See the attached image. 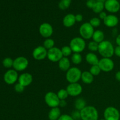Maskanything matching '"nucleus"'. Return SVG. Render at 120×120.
I'll use <instances>...</instances> for the list:
<instances>
[{
  "label": "nucleus",
  "instance_id": "a19ab883",
  "mask_svg": "<svg viewBox=\"0 0 120 120\" xmlns=\"http://www.w3.org/2000/svg\"><path fill=\"white\" fill-rule=\"evenodd\" d=\"M107 16V14L105 12L102 11L101 12H100L99 14V18L100 19L104 20V19L106 18Z\"/></svg>",
  "mask_w": 120,
  "mask_h": 120
},
{
  "label": "nucleus",
  "instance_id": "e433bc0d",
  "mask_svg": "<svg viewBox=\"0 0 120 120\" xmlns=\"http://www.w3.org/2000/svg\"><path fill=\"white\" fill-rule=\"evenodd\" d=\"M57 120H75L71 116L68 114H62Z\"/></svg>",
  "mask_w": 120,
  "mask_h": 120
},
{
  "label": "nucleus",
  "instance_id": "2eb2a0df",
  "mask_svg": "<svg viewBox=\"0 0 120 120\" xmlns=\"http://www.w3.org/2000/svg\"><path fill=\"white\" fill-rule=\"evenodd\" d=\"M104 8L111 13H116L120 9V4L118 0H106Z\"/></svg>",
  "mask_w": 120,
  "mask_h": 120
},
{
  "label": "nucleus",
  "instance_id": "7c9ffc66",
  "mask_svg": "<svg viewBox=\"0 0 120 120\" xmlns=\"http://www.w3.org/2000/svg\"><path fill=\"white\" fill-rule=\"evenodd\" d=\"M88 49L91 52H95L98 51V43L94 41H91L88 44Z\"/></svg>",
  "mask_w": 120,
  "mask_h": 120
},
{
  "label": "nucleus",
  "instance_id": "58836bf2",
  "mask_svg": "<svg viewBox=\"0 0 120 120\" xmlns=\"http://www.w3.org/2000/svg\"><path fill=\"white\" fill-rule=\"evenodd\" d=\"M75 19H76V22H80L83 21V15L82 14H77V15H75Z\"/></svg>",
  "mask_w": 120,
  "mask_h": 120
},
{
  "label": "nucleus",
  "instance_id": "f704fd0d",
  "mask_svg": "<svg viewBox=\"0 0 120 120\" xmlns=\"http://www.w3.org/2000/svg\"><path fill=\"white\" fill-rule=\"evenodd\" d=\"M14 89H15V91H16V92L18 93H22L24 91L25 87H23V86L21 85V84L18 83H16L15 85V86H14Z\"/></svg>",
  "mask_w": 120,
  "mask_h": 120
},
{
  "label": "nucleus",
  "instance_id": "473e14b6",
  "mask_svg": "<svg viewBox=\"0 0 120 120\" xmlns=\"http://www.w3.org/2000/svg\"><path fill=\"white\" fill-rule=\"evenodd\" d=\"M14 60L10 57H6L2 61V64L5 68H10L13 66Z\"/></svg>",
  "mask_w": 120,
  "mask_h": 120
},
{
  "label": "nucleus",
  "instance_id": "f257e3e1",
  "mask_svg": "<svg viewBox=\"0 0 120 120\" xmlns=\"http://www.w3.org/2000/svg\"><path fill=\"white\" fill-rule=\"evenodd\" d=\"M98 52L103 57L111 58L114 55V48L109 41H103L98 44Z\"/></svg>",
  "mask_w": 120,
  "mask_h": 120
},
{
  "label": "nucleus",
  "instance_id": "20e7f679",
  "mask_svg": "<svg viewBox=\"0 0 120 120\" xmlns=\"http://www.w3.org/2000/svg\"><path fill=\"white\" fill-rule=\"evenodd\" d=\"M82 72L79 68L77 67L70 68L66 74V79L69 83H78L81 79Z\"/></svg>",
  "mask_w": 120,
  "mask_h": 120
},
{
  "label": "nucleus",
  "instance_id": "9d476101",
  "mask_svg": "<svg viewBox=\"0 0 120 120\" xmlns=\"http://www.w3.org/2000/svg\"><path fill=\"white\" fill-rule=\"evenodd\" d=\"M101 70L104 72H110L114 68V63L111 58L103 57L99 60L98 64Z\"/></svg>",
  "mask_w": 120,
  "mask_h": 120
},
{
  "label": "nucleus",
  "instance_id": "bb28decb",
  "mask_svg": "<svg viewBox=\"0 0 120 120\" xmlns=\"http://www.w3.org/2000/svg\"><path fill=\"white\" fill-rule=\"evenodd\" d=\"M104 9V3L100 2H96L93 8V11L96 14H100L103 11V9Z\"/></svg>",
  "mask_w": 120,
  "mask_h": 120
},
{
  "label": "nucleus",
  "instance_id": "ddd939ff",
  "mask_svg": "<svg viewBox=\"0 0 120 120\" xmlns=\"http://www.w3.org/2000/svg\"><path fill=\"white\" fill-rule=\"evenodd\" d=\"M32 55L34 59L36 60H42L47 57L48 50L43 46H38L34 49Z\"/></svg>",
  "mask_w": 120,
  "mask_h": 120
},
{
  "label": "nucleus",
  "instance_id": "79ce46f5",
  "mask_svg": "<svg viewBox=\"0 0 120 120\" xmlns=\"http://www.w3.org/2000/svg\"><path fill=\"white\" fill-rule=\"evenodd\" d=\"M67 105V103L66 100H60L59 103V106L60 107H65Z\"/></svg>",
  "mask_w": 120,
  "mask_h": 120
},
{
  "label": "nucleus",
  "instance_id": "6e6552de",
  "mask_svg": "<svg viewBox=\"0 0 120 120\" xmlns=\"http://www.w3.org/2000/svg\"><path fill=\"white\" fill-rule=\"evenodd\" d=\"M104 117L105 120H120V111L114 107H108L104 111Z\"/></svg>",
  "mask_w": 120,
  "mask_h": 120
},
{
  "label": "nucleus",
  "instance_id": "a18cd8bd",
  "mask_svg": "<svg viewBox=\"0 0 120 120\" xmlns=\"http://www.w3.org/2000/svg\"><path fill=\"white\" fill-rule=\"evenodd\" d=\"M96 2H103V3H105L106 0H96Z\"/></svg>",
  "mask_w": 120,
  "mask_h": 120
},
{
  "label": "nucleus",
  "instance_id": "c85d7f7f",
  "mask_svg": "<svg viewBox=\"0 0 120 120\" xmlns=\"http://www.w3.org/2000/svg\"><path fill=\"white\" fill-rule=\"evenodd\" d=\"M57 95L58 96L59 98L60 99V100H66V99L69 96L66 89H60V90H59V91L57 93Z\"/></svg>",
  "mask_w": 120,
  "mask_h": 120
},
{
  "label": "nucleus",
  "instance_id": "f03ea898",
  "mask_svg": "<svg viewBox=\"0 0 120 120\" xmlns=\"http://www.w3.org/2000/svg\"><path fill=\"white\" fill-rule=\"evenodd\" d=\"M82 120H98V112L97 109L92 105H87L80 111Z\"/></svg>",
  "mask_w": 120,
  "mask_h": 120
},
{
  "label": "nucleus",
  "instance_id": "dca6fc26",
  "mask_svg": "<svg viewBox=\"0 0 120 120\" xmlns=\"http://www.w3.org/2000/svg\"><path fill=\"white\" fill-rule=\"evenodd\" d=\"M18 80L19 84L25 87L32 83L33 77L31 74L29 73H23L19 76Z\"/></svg>",
  "mask_w": 120,
  "mask_h": 120
},
{
  "label": "nucleus",
  "instance_id": "f3484780",
  "mask_svg": "<svg viewBox=\"0 0 120 120\" xmlns=\"http://www.w3.org/2000/svg\"><path fill=\"white\" fill-rule=\"evenodd\" d=\"M104 25L109 28H113L116 26L119 22L118 17L114 15H108L103 20Z\"/></svg>",
  "mask_w": 120,
  "mask_h": 120
},
{
  "label": "nucleus",
  "instance_id": "4be33fe9",
  "mask_svg": "<svg viewBox=\"0 0 120 120\" xmlns=\"http://www.w3.org/2000/svg\"><path fill=\"white\" fill-rule=\"evenodd\" d=\"M81 80L84 84H90L94 81V76L91 75L90 71H84L82 72Z\"/></svg>",
  "mask_w": 120,
  "mask_h": 120
},
{
  "label": "nucleus",
  "instance_id": "37998d69",
  "mask_svg": "<svg viewBox=\"0 0 120 120\" xmlns=\"http://www.w3.org/2000/svg\"><path fill=\"white\" fill-rule=\"evenodd\" d=\"M115 77H116V79L117 80L118 82H120V71H117L116 73V75H115Z\"/></svg>",
  "mask_w": 120,
  "mask_h": 120
},
{
  "label": "nucleus",
  "instance_id": "aec40b11",
  "mask_svg": "<svg viewBox=\"0 0 120 120\" xmlns=\"http://www.w3.org/2000/svg\"><path fill=\"white\" fill-rule=\"evenodd\" d=\"M86 60L90 65H97L99 62V59L97 55L93 52H89L86 56Z\"/></svg>",
  "mask_w": 120,
  "mask_h": 120
},
{
  "label": "nucleus",
  "instance_id": "49530a36",
  "mask_svg": "<svg viewBox=\"0 0 120 120\" xmlns=\"http://www.w3.org/2000/svg\"><path fill=\"white\" fill-rule=\"evenodd\" d=\"M105 120L104 118V119H100V120Z\"/></svg>",
  "mask_w": 120,
  "mask_h": 120
},
{
  "label": "nucleus",
  "instance_id": "ea45409f",
  "mask_svg": "<svg viewBox=\"0 0 120 120\" xmlns=\"http://www.w3.org/2000/svg\"><path fill=\"white\" fill-rule=\"evenodd\" d=\"M114 54L118 57H120V46H117L114 48Z\"/></svg>",
  "mask_w": 120,
  "mask_h": 120
},
{
  "label": "nucleus",
  "instance_id": "6ab92c4d",
  "mask_svg": "<svg viewBox=\"0 0 120 120\" xmlns=\"http://www.w3.org/2000/svg\"><path fill=\"white\" fill-rule=\"evenodd\" d=\"M59 68L63 71H67L70 68V62L68 57H63L58 62Z\"/></svg>",
  "mask_w": 120,
  "mask_h": 120
},
{
  "label": "nucleus",
  "instance_id": "b1692460",
  "mask_svg": "<svg viewBox=\"0 0 120 120\" xmlns=\"http://www.w3.org/2000/svg\"><path fill=\"white\" fill-rule=\"evenodd\" d=\"M86 105V101L84 99L82 98H78L75 100V107L76 110L80 111L83 110Z\"/></svg>",
  "mask_w": 120,
  "mask_h": 120
},
{
  "label": "nucleus",
  "instance_id": "c9c22d12",
  "mask_svg": "<svg viewBox=\"0 0 120 120\" xmlns=\"http://www.w3.org/2000/svg\"><path fill=\"white\" fill-rule=\"evenodd\" d=\"M71 116L73 117V118L75 120H77L79 119H81L80 111H79V110H76L75 111H73Z\"/></svg>",
  "mask_w": 120,
  "mask_h": 120
},
{
  "label": "nucleus",
  "instance_id": "72a5a7b5",
  "mask_svg": "<svg viewBox=\"0 0 120 120\" xmlns=\"http://www.w3.org/2000/svg\"><path fill=\"white\" fill-rule=\"evenodd\" d=\"M89 23H90L91 26L93 28H97V27L99 26L101 24V19L100 18H98L97 17L93 18L90 19Z\"/></svg>",
  "mask_w": 120,
  "mask_h": 120
},
{
  "label": "nucleus",
  "instance_id": "cd10ccee",
  "mask_svg": "<svg viewBox=\"0 0 120 120\" xmlns=\"http://www.w3.org/2000/svg\"><path fill=\"white\" fill-rule=\"evenodd\" d=\"M71 0H60L59 3V8L62 10L67 9L71 4Z\"/></svg>",
  "mask_w": 120,
  "mask_h": 120
},
{
  "label": "nucleus",
  "instance_id": "4c0bfd02",
  "mask_svg": "<svg viewBox=\"0 0 120 120\" xmlns=\"http://www.w3.org/2000/svg\"><path fill=\"white\" fill-rule=\"evenodd\" d=\"M96 2V0H88L86 2V6L88 8L93 9V8Z\"/></svg>",
  "mask_w": 120,
  "mask_h": 120
},
{
  "label": "nucleus",
  "instance_id": "2f4dec72",
  "mask_svg": "<svg viewBox=\"0 0 120 120\" xmlns=\"http://www.w3.org/2000/svg\"><path fill=\"white\" fill-rule=\"evenodd\" d=\"M90 73H91V75L94 76H97L98 75H100V72L101 71V70L100 68V67L98 66V65H93L91 66V67L90 68Z\"/></svg>",
  "mask_w": 120,
  "mask_h": 120
},
{
  "label": "nucleus",
  "instance_id": "1a4fd4ad",
  "mask_svg": "<svg viewBox=\"0 0 120 120\" xmlns=\"http://www.w3.org/2000/svg\"><path fill=\"white\" fill-rule=\"evenodd\" d=\"M63 57V56L62 55V50L57 47H54L48 50L47 57L50 62H54V63L59 62Z\"/></svg>",
  "mask_w": 120,
  "mask_h": 120
},
{
  "label": "nucleus",
  "instance_id": "4468645a",
  "mask_svg": "<svg viewBox=\"0 0 120 120\" xmlns=\"http://www.w3.org/2000/svg\"><path fill=\"white\" fill-rule=\"evenodd\" d=\"M18 71L14 69L8 70L4 76V80L7 84L9 85L14 84L18 80Z\"/></svg>",
  "mask_w": 120,
  "mask_h": 120
},
{
  "label": "nucleus",
  "instance_id": "9b49d317",
  "mask_svg": "<svg viewBox=\"0 0 120 120\" xmlns=\"http://www.w3.org/2000/svg\"><path fill=\"white\" fill-rule=\"evenodd\" d=\"M39 32L42 37L47 39L49 38L53 35V29L50 23L44 22L40 25L39 28Z\"/></svg>",
  "mask_w": 120,
  "mask_h": 120
},
{
  "label": "nucleus",
  "instance_id": "5701e85b",
  "mask_svg": "<svg viewBox=\"0 0 120 120\" xmlns=\"http://www.w3.org/2000/svg\"><path fill=\"white\" fill-rule=\"evenodd\" d=\"M92 39L93 41L97 42L99 44L100 43L104 41V34L102 30H94L93 35Z\"/></svg>",
  "mask_w": 120,
  "mask_h": 120
},
{
  "label": "nucleus",
  "instance_id": "39448f33",
  "mask_svg": "<svg viewBox=\"0 0 120 120\" xmlns=\"http://www.w3.org/2000/svg\"><path fill=\"white\" fill-rule=\"evenodd\" d=\"M94 32V28L89 22H85L83 23L79 28L80 35L84 39H90L92 38Z\"/></svg>",
  "mask_w": 120,
  "mask_h": 120
},
{
  "label": "nucleus",
  "instance_id": "c03bdc74",
  "mask_svg": "<svg viewBox=\"0 0 120 120\" xmlns=\"http://www.w3.org/2000/svg\"><path fill=\"white\" fill-rule=\"evenodd\" d=\"M116 43H117V45L120 46V35H118V36H117V38H116Z\"/></svg>",
  "mask_w": 120,
  "mask_h": 120
},
{
  "label": "nucleus",
  "instance_id": "7ed1b4c3",
  "mask_svg": "<svg viewBox=\"0 0 120 120\" xmlns=\"http://www.w3.org/2000/svg\"><path fill=\"white\" fill-rule=\"evenodd\" d=\"M69 46L73 52L80 53L85 49L86 43L84 39L82 37H75L71 40Z\"/></svg>",
  "mask_w": 120,
  "mask_h": 120
},
{
  "label": "nucleus",
  "instance_id": "a211bd4d",
  "mask_svg": "<svg viewBox=\"0 0 120 120\" xmlns=\"http://www.w3.org/2000/svg\"><path fill=\"white\" fill-rule=\"evenodd\" d=\"M75 15L73 14H69L63 19V24L66 28H70L76 23Z\"/></svg>",
  "mask_w": 120,
  "mask_h": 120
},
{
  "label": "nucleus",
  "instance_id": "de8ad7c7",
  "mask_svg": "<svg viewBox=\"0 0 120 120\" xmlns=\"http://www.w3.org/2000/svg\"><path fill=\"white\" fill-rule=\"evenodd\" d=\"M86 1H88V0H86Z\"/></svg>",
  "mask_w": 120,
  "mask_h": 120
},
{
  "label": "nucleus",
  "instance_id": "c756f323",
  "mask_svg": "<svg viewBox=\"0 0 120 120\" xmlns=\"http://www.w3.org/2000/svg\"><path fill=\"white\" fill-rule=\"evenodd\" d=\"M61 50H62L63 57H68L69 56H70L73 52L72 50L69 46H64L62 48Z\"/></svg>",
  "mask_w": 120,
  "mask_h": 120
},
{
  "label": "nucleus",
  "instance_id": "a878e982",
  "mask_svg": "<svg viewBox=\"0 0 120 120\" xmlns=\"http://www.w3.org/2000/svg\"><path fill=\"white\" fill-rule=\"evenodd\" d=\"M55 44V43L54 40L49 38H47L45 40L44 42H43V46L48 50L52 48H54Z\"/></svg>",
  "mask_w": 120,
  "mask_h": 120
},
{
  "label": "nucleus",
  "instance_id": "412c9836",
  "mask_svg": "<svg viewBox=\"0 0 120 120\" xmlns=\"http://www.w3.org/2000/svg\"><path fill=\"white\" fill-rule=\"evenodd\" d=\"M61 116V111L60 108H52L48 113V118L49 120H57Z\"/></svg>",
  "mask_w": 120,
  "mask_h": 120
},
{
  "label": "nucleus",
  "instance_id": "423d86ee",
  "mask_svg": "<svg viewBox=\"0 0 120 120\" xmlns=\"http://www.w3.org/2000/svg\"><path fill=\"white\" fill-rule=\"evenodd\" d=\"M60 99L59 98L57 94L53 91L48 92L45 96V103L52 109V108L58 107L59 106Z\"/></svg>",
  "mask_w": 120,
  "mask_h": 120
},
{
  "label": "nucleus",
  "instance_id": "0eeeda50",
  "mask_svg": "<svg viewBox=\"0 0 120 120\" xmlns=\"http://www.w3.org/2000/svg\"><path fill=\"white\" fill-rule=\"evenodd\" d=\"M29 65L28 59L23 56H19L14 60L13 68L17 71H22L25 70Z\"/></svg>",
  "mask_w": 120,
  "mask_h": 120
},
{
  "label": "nucleus",
  "instance_id": "f8f14e48",
  "mask_svg": "<svg viewBox=\"0 0 120 120\" xmlns=\"http://www.w3.org/2000/svg\"><path fill=\"white\" fill-rule=\"evenodd\" d=\"M66 90L69 96L71 97H77L81 94L83 91V88L82 85L78 83H70L67 86Z\"/></svg>",
  "mask_w": 120,
  "mask_h": 120
},
{
  "label": "nucleus",
  "instance_id": "393cba45",
  "mask_svg": "<svg viewBox=\"0 0 120 120\" xmlns=\"http://www.w3.org/2000/svg\"><path fill=\"white\" fill-rule=\"evenodd\" d=\"M82 56L80 53H74L71 57V60L73 62V63L75 64H79L82 63Z\"/></svg>",
  "mask_w": 120,
  "mask_h": 120
}]
</instances>
